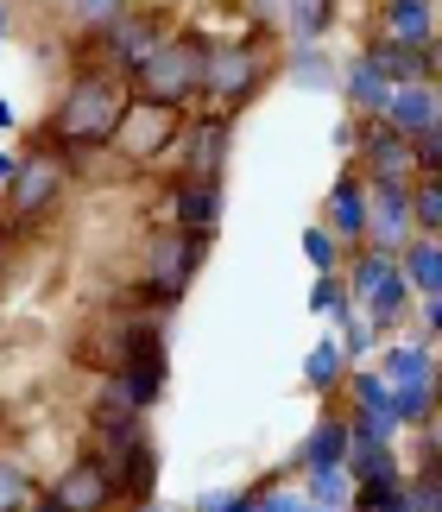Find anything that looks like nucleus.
I'll return each mask as SVG.
<instances>
[{
	"mask_svg": "<svg viewBox=\"0 0 442 512\" xmlns=\"http://www.w3.org/2000/svg\"><path fill=\"white\" fill-rule=\"evenodd\" d=\"M133 108V83L108 64H76L64 76V89H57V102L45 114V133H38V146H51L57 159H64L70 171L95 159V152L114 146L120 121H127Z\"/></svg>",
	"mask_w": 442,
	"mask_h": 512,
	"instance_id": "f257e3e1",
	"label": "nucleus"
},
{
	"mask_svg": "<svg viewBox=\"0 0 442 512\" xmlns=\"http://www.w3.org/2000/svg\"><path fill=\"white\" fill-rule=\"evenodd\" d=\"M152 354H171V317L146 310L133 291L114 298L108 310H95L83 323V336H76V367H89V373H114L127 361H152Z\"/></svg>",
	"mask_w": 442,
	"mask_h": 512,
	"instance_id": "f03ea898",
	"label": "nucleus"
},
{
	"mask_svg": "<svg viewBox=\"0 0 442 512\" xmlns=\"http://www.w3.org/2000/svg\"><path fill=\"white\" fill-rule=\"evenodd\" d=\"M209 253H215V234H190V228L158 222V228L146 234V247H139L133 298L146 304V310H165V317H171V310L190 298V285L203 279Z\"/></svg>",
	"mask_w": 442,
	"mask_h": 512,
	"instance_id": "7ed1b4c3",
	"label": "nucleus"
},
{
	"mask_svg": "<svg viewBox=\"0 0 442 512\" xmlns=\"http://www.w3.org/2000/svg\"><path fill=\"white\" fill-rule=\"evenodd\" d=\"M278 76V51L266 45V32H234V38H209L203 57V102L196 108H221L240 121V108H253L266 83Z\"/></svg>",
	"mask_w": 442,
	"mask_h": 512,
	"instance_id": "20e7f679",
	"label": "nucleus"
},
{
	"mask_svg": "<svg viewBox=\"0 0 442 512\" xmlns=\"http://www.w3.org/2000/svg\"><path fill=\"white\" fill-rule=\"evenodd\" d=\"M83 449L102 462V475H108V487H114L120 512L158 500V475H165V462H158V443H152V424H146V418L89 424V443H83Z\"/></svg>",
	"mask_w": 442,
	"mask_h": 512,
	"instance_id": "39448f33",
	"label": "nucleus"
},
{
	"mask_svg": "<svg viewBox=\"0 0 442 512\" xmlns=\"http://www.w3.org/2000/svg\"><path fill=\"white\" fill-rule=\"evenodd\" d=\"M203 57H209V38H203V32L171 26V32L152 45L146 64L127 76V83H133L139 102L171 108V114H190L196 102H203Z\"/></svg>",
	"mask_w": 442,
	"mask_h": 512,
	"instance_id": "423d86ee",
	"label": "nucleus"
},
{
	"mask_svg": "<svg viewBox=\"0 0 442 512\" xmlns=\"http://www.w3.org/2000/svg\"><path fill=\"white\" fill-rule=\"evenodd\" d=\"M70 165L57 159L51 146H26L19 152V165H13V177L0 184V241L7 234H32V228H45L57 209H64V196H70Z\"/></svg>",
	"mask_w": 442,
	"mask_h": 512,
	"instance_id": "0eeeda50",
	"label": "nucleus"
},
{
	"mask_svg": "<svg viewBox=\"0 0 442 512\" xmlns=\"http://www.w3.org/2000/svg\"><path fill=\"white\" fill-rule=\"evenodd\" d=\"M165 32H171V13L165 7H127L120 19H108L95 38H76V64H108L120 76H133Z\"/></svg>",
	"mask_w": 442,
	"mask_h": 512,
	"instance_id": "6e6552de",
	"label": "nucleus"
},
{
	"mask_svg": "<svg viewBox=\"0 0 442 512\" xmlns=\"http://www.w3.org/2000/svg\"><path fill=\"white\" fill-rule=\"evenodd\" d=\"M228 159H234V114L190 108L184 127H177L171 165L184 171V177H228Z\"/></svg>",
	"mask_w": 442,
	"mask_h": 512,
	"instance_id": "1a4fd4ad",
	"label": "nucleus"
},
{
	"mask_svg": "<svg viewBox=\"0 0 442 512\" xmlns=\"http://www.w3.org/2000/svg\"><path fill=\"white\" fill-rule=\"evenodd\" d=\"M221 215H228V184H221V177H184V171H171V184H165V222L171 228L215 234Z\"/></svg>",
	"mask_w": 442,
	"mask_h": 512,
	"instance_id": "9d476101",
	"label": "nucleus"
},
{
	"mask_svg": "<svg viewBox=\"0 0 442 512\" xmlns=\"http://www.w3.org/2000/svg\"><path fill=\"white\" fill-rule=\"evenodd\" d=\"M411 184H398V177H367V247L392 253L411 241Z\"/></svg>",
	"mask_w": 442,
	"mask_h": 512,
	"instance_id": "9b49d317",
	"label": "nucleus"
},
{
	"mask_svg": "<svg viewBox=\"0 0 442 512\" xmlns=\"http://www.w3.org/2000/svg\"><path fill=\"white\" fill-rule=\"evenodd\" d=\"M177 127H184V114L152 108V102H139V95H133V108H127V121H120V133H114V146H108V152H127V159H139V165L171 159Z\"/></svg>",
	"mask_w": 442,
	"mask_h": 512,
	"instance_id": "f8f14e48",
	"label": "nucleus"
},
{
	"mask_svg": "<svg viewBox=\"0 0 442 512\" xmlns=\"http://www.w3.org/2000/svg\"><path fill=\"white\" fill-rule=\"evenodd\" d=\"M348 165H354L360 177H398V184H411V177H417V165H411V140H405V133H392L386 121H360Z\"/></svg>",
	"mask_w": 442,
	"mask_h": 512,
	"instance_id": "ddd939ff",
	"label": "nucleus"
},
{
	"mask_svg": "<svg viewBox=\"0 0 442 512\" xmlns=\"http://www.w3.org/2000/svg\"><path fill=\"white\" fill-rule=\"evenodd\" d=\"M45 494H51L57 506H70V512H120L114 487H108V475H102V462H95L89 449H76V456L57 468Z\"/></svg>",
	"mask_w": 442,
	"mask_h": 512,
	"instance_id": "4468645a",
	"label": "nucleus"
},
{
	"mask_svg": "<svg viewBox=\"0 0 442 512\" xmlns=\"http://www.w3.org/2000/svg\"><path fill=\"white\" fill-rule=\"evenodd\" d=\"M348 411H341V399H323V411L310 418V430L297 437L291 449V475H304V468H341L348 462Z\"/></svg>",
	"mask_w": 442,
	"mask_h": 512,
	"instance_id": "2eb2a0df",
	"label": "nucleus"
},
{
	"mask_svg": "<svg viewBox=\"0 0 442 512\" xmlns=\"http://www.w3.org/2000/svg\"><path fill=\"white\" fill-rule=\"evenodd\" d=\"M323 228L341 241V253L367 241V177H360L348 159H341L335 184H329V196H323Z\"/></svg>",
	"mask_w": 442,
	"mask_h": 512,
	"instance_id": "dca6fc26",
	"label": "nucleus"
},
{
	"mask_svg": "<svg viewBox=\"0 0 442 512\" xmlns=\"http://www.w3.org/2000/svg\"><path fill=\"white\" fill-rule=\"evenodd\" d=\"M335 95H341V114H354V121H379V114H386L392 83L379 76V64H373L367 51H348V57H341V83H335Z\"/></svg>",
	"mask_w": 442,
	"mask_h": 512,
	"instance_id": "f3484780",
	"label": "nucleus"
},
{
	"mask_svg": "<svg viewBox=\"0 0 442 512\" xmlns=\"http://www.w3.org/2000/svg\"><path fill=\"white\" fill-rule=\"evenodd\" d=\"M373 367H379V380H386V386H405V380H430V367H436V342H430V336H424L417 323H405L398 336H386V342H379Z\"/></svg>",
	"mask_w": 442,
	"mask_h": 512,
	"instance_id": "a211bd4d",
	"label": "nucleus"
},
{
	"mask_svg": "<svg viewBox=\"0 0 442 512\" xmlns=\"http://www.w3.org/2000/svg\"><path fill=\"white\" fill-rule=\"evenodd\" d=\"M442 26V0H379L373 7V32L398 38V45H430Z\"/></svg>",
	"mask_w": 442,
	"mask_h": 512,
	"instance_id": "6ab92c4d",
	"label": "nucleus"
},
{
	"mask_svg": "<svg viewBox=\"0 0 442 512\" xmlns=\"http://www.w3.org/2000/svg\"><path fill=\"white\" fill-rule=\"evenodd\" d=\"M278 76H285L291 89H304V95H335L341 57L329 45H285V51H278Z\"/></svg>",
	"mask_w": 442,
	"mask_h": 512,
	"instance_id": "aec40b11",
	"label": "nucleus"
},
{
	"mask_svg": "<svg viewBox=\"0 0 442 512\" xmlns=\"http://www.w3.org/2000/svg\"><path fill=\"white\" fill-rule=\"evenodd\" d=\"M379 64V76L398 89V83H442L436 76V57H430V45H398V38H379V32H367V45H360Z\"/></svg>",
	"mask_w": 442,
	"mask_h": 512,
	"instance_id": "412c9836",
	"label": "nucleus"
},
{
	"mask_svg": "<svg viewBox=\"0 0 442 512\" xmlns=\"http://www.w3.org/2000/svg\"><path fill=\"white\" fill-rule=\"evenodd\" d=\"M411 310H417V291L405 285V272H398V260H392V266H386V279L367 291L360 317H367V323L379 329V342H386V336H398V329L411 323Z\"/></svg>",
	"mask_w": 442,
	"mask_h": 512,
	"instance_id": "4be33fe9",
	"label": "nucleus"
},
{
	"mask_svg": "<svg viewBox=\"0 0 442 512\" xmlns=\"http://www.w3.org/2000/svg\"><path fill=\"white\" fill-rule=\"evenodd\" d=\"M335 26H341V0H278L285 45H329Z\"/></svg>",
	"mask_w": 442,
	"mask_h": 512,
	"instance_id": "5701e85b",
	"label": "nucleus"
},
{
	"mask_svg": "<svg viewBox=\"0 0 442 512\" xmlns=\"http://www.w3.org/2000/svg\"><path fill=\"white\" fill-rule=\"evenodd\" d=\"M436 89L442 83H398L386 95V114H379V121L392 133H405V140H417L424 127H436Z\"/></svg>",
	"mask_w": 442,
	"mask_h": 512,
	"instance_id": "b1692460",
	"label": "nucleus"
},
{
	"mask_svg": "<svg viewBox=\"0 0 442 512\" xmlns=\"http://www.w3.org/2000/svg\"><path fill=\"white\" fill-rule=\"evenodd\" d=\"M348 348H341V336L335 329H323V336H316V348L304 354V392L310 399H335L341 392V380H348Z\"/></svg>",
	"mask_w": 442,
	"mask_h": 512,
	"instance_id": "393cba45",
	"label": "nucleus"
},
{
	"mask_svg": "<svg viewBox=\"0 0 442 512\" xmlns=\"http://www.w3.org/2000/svg\"><path fill=\"white\" fill-rule=\"evenodd\" d=\"M348 481H405V443H373V437H360L348 443Z\"/></svg>",
	"mask_w": 442,
	"mask_h": 512,
	"instance_id": "a878e982",
	"label": "nucleus"
},
{
	"mask_svg": "<svg viewBox=\"0 0 442 512\" xmlns=\"http://www.w3.org/2000/svg\"><path fill=\"white\" fill-rule=\"evenodd\" d=\"M398 272H405V285L417 291V298L442 291V241L436 234H411V241L398 247Z\"/></svg>",
	"mask_w": 442,
	"mask_h": 512,
	"instance_id": "bb28decb",
	"label": "nucleus"
},
{
	"mask_svg": "<svg viewBox=\"0 0 442 512\" xmlns=\"http://www.w3.org/2000/svg\"><path fill=\"white\" fill-rule=\"evenodd\" d=\"M310 317H323L329 329H341L348 317H360V304H354V291L341 272H316V285H310Z\"/></svg>",
	"mask_w": 442,
	"mask_h": 512,
	"instance_id": "cd10ccee",
	"label": "nucleus"
},
{
	"mask_svg": "<svg viewBox=\"0 0 442 512\" xmlns=\"http://www.w3.org/2000/svg\"><path fill=\"white\" fill-rule=\"evenodd\" d=\"M291 481L304 487V500H310V506H341V512H348V500H354L348 468H304V475H291Z\"/></svg>",
	"mask_w": 442,
	"mask_h": 512,
	"instance_id": "c85d7f7f",
	"label": "nucleus"
},
{
	"mask_svg": "<svg viewBox=\"0 0 442 512\" xmlns=\"http://www.w3.org/2000/svg\"><path fill=\"white\" fill-rule=\"evenodd\" d=\"M127 7H133V0H57V13H64V26L76 38H95L108 19H120Z\"/></svg>",
	"mask_w": 442,
	"mask_h": 512,
	"instance_id": "c756f323",
	"label": "nucleus"
},
{
	"mask_svg": "<svg viewBox=\"0 0 442 512\" xmlns=\"http://www.w3.org/2000/svg\"><path fill=\"white\" fill-rule=\"evenodd\" d=\"M392 411H398V424H405V430H430L436 424V392H430V380L392 386Z\"/></svg>",
	"mask_w": 442,
	"mask_h": 512,
	"instance_id": "7c9ffc66",
	"label": "nucleus"
},
{
	"mask_svg": "<svg viewBox=\"0 0 442 512\" xmlns=\"http://www.w3.org/2000/svg\"><path fill=\"white\" fill-rule=\"evenodd\" d=\"M38 500V481H32V468L13 456V449H0V512H26Z\"/></svg>",
	"mask_w": 442,
	"mask_h": 512,
	"instance_id": "2f4dec72",
	"label": "nucleus"
},
{
	"mask_svg": "<svg viewBox=\"0 0 442 512\" xmlns=\"http://www.w3.org/2000/svg\"><path fill=\"white\" fill-rule=\"evenodd\" d=\"M411 228L442 234V177H411Z\"/></svg>",
	"mask_w": 442,
	"mask_h": 512,
	"instance_id": "473e14b6",
	"label": "nucleus"
},
{
	"mask_svg": "<svg viewBox=\"0 0 442 512\" xmlns=\"http://www.w3.org/2000/svg\"><path fill=\"white\" fill-rule=\"evenodd\" d=\"M405 500H411V512H442V462L405 468Z\"/></svg>",
	"mask_w": 442,
	"mask_h": 512,
	"instance_id": "72a5a7b5",
	"label": "nucleus"
},
{
	"mask_svg": "<svg viewBox=\"0 0 442 512\" xmlns=\"http://www.w3.org/2000/svg\"><path fill=\"white\" fill-rule=\"evenodd\" d=\"M348 512H411L405 481H360L354 500H348Z\"/></svg>",
	"mask_w": 442,
	"mask_h": 512,
	"instance_id": "f704fd0d",
	"label": "nucleus"
},
{
	"mask_svg": "<svg viewBox=\"0 0 442 512\" xmlns=\"http://www.w3.org/2000/svg\"><path fill=\"white\" fill-rule=\"evenodd\" d=\"M253 512H310V500H304V487H285V475H272V481H259L253 487Z\"/></svg>",
	"mask_w": 442,
	"mask_h": 512,
	"instance_id": "c9c22d12",
	"label": "nucleus"
},
{
	"mask_svg": "<svg viewBox=\"0 0 442 512\" xmlns=\"http://www.w3.org/2000/svg\"><path fill=\"white\" fill-rule=\"evenodd\" d=\"M304 260H310V272H341V260H348V253H341V241H335L323 222H310V228H304Z\"/></svg>",
	"mask_w": 442,
	"mask_h": 512,
	"instance_id": "e433bc0d",
	"label": "nucleus"
},
{
	"mask_svg": "<svg viewBox=\"0 0 442 512\" xmlns=\"http://www.w3.org/2000/svg\"><path fill=\"white\" fill-rule=\"evenodd\" d=\"M335 336H341V348H348V361H354V367H367L373 354H379V329H373L367 317H348V323L335 329Z\"/></svg>",
	"mask_w": 442,
	"mask_h": 512,
	"instance_id": "4c0bfd02",
	"label": "nucleus"
},
{
	"mask_svg": "<svg viewBox=\"0 0 442 512\" xmlns=\"http://www.w3.org/2000/svg\"><path fill=\"white\" fill-rule=\"evenodd\" d=\"M411 165H417V177H442V121L411 140Z\"/></svg>",
	"mask_w": 442,
	"mask_h": 512,
	"instance_id": "58836bf2",
	"label": "nucleus"
},
{
	"mask_svg": "<svg viewBox=\"0 0 442 512\" xmlns=\"http://www.w3.org/2000/svg\"><path fill=\"white\" fill-rule=\"evenodd\" d=\"M411 323L424 329V336L442 348V291H430V298H417V310H411Z\"/></svg>",
	"mask_w": 442,
	"mask_h": 512,
	"instance_id": "ea45409f",
	"label": "nucleus"
},
{
	"mask_svg": "<svg viewBox=\"0 0 442 512\" xmlns=\"http://www.w3.org/2000/svg\"><path fill=\"white\" fill-rule=\"evenodd\" d=\"M354 133H360V121H354V114H335V127H329V146L341 152V159L354 152Z\"/></svg>",
	"mask_w": 442,
	"mask_h": 512,
	"instance_id": "a19ab883",
	"label": "nucleus"
},
{
	"mask_svg": "<svg viewBox=\"0 0 442 512\" xmlns=\"http://www.w3.org/2000/svg\"><path fill=\"white\" fill-rule=\"evenodd\" d=\"M26 512H70V506H57V500H51V494H45V487H38V500H32V506H26Z\"/></svg>",
	"mask_w": 442,
	"mask_h": 512,
	"instance_id": "79ce46f5",
	"label": "nucleus"
},
{
	"mask_svg": "<svg viewBox=\"0 0 442 512\" xmlns=\"http://www.w3.org/2000/svg\"><path fill=\"white\" fill-rule=\"evenodd\" d=\"M430 392H436V411H442V354H436V367H430Z\"/></svg>",
	"mask_w": 442,
	"mask_h": 512,
	"instance_id": "37998d69",
	"label": "nucleus"
},
{
	"mask_svg": "<svg viewBox=\"0 0 442 512\" xmlns=\"http://www.w3.org/2000/svg\"><path fill=\"white\" fill-rule=\"evenodd\" d=\"M13 165H19V152H0V184L13 177Z\"/></svg>",
	"mask_w": 442,
	"mask_h": 512,
	"instance_id": "c03bdc74",
	"label": "nucleus"
},
{
	"mask_svg": "<svg viewBox=\"0 0 442 512\" xmlns=\"http://www.w3.org/2000/svg\"><path fill=\"white\" fill-rule=\"evenodd\" d=\"M0 133H13V102L0 95Z\"/></svg>",
	"mask_w": 442,
	"mask_h": 512,
	"instance_id": "a18cd8bd",
	"label": "nucleus"
},
{
	"mask_svg": "<svg viewBox=\"0 0 442 512\" xmlns=\"http://www.w3.org/2000/svg\"><path fill=\"white\" fill-rule=\"evenodd\" d=\"M430 57H436V76H442V26H436V38H430Z\"/></svg>",
	"mask_w": 442,
	"mask_h": 512,
	"instance_id": "49530a36",
	"label": "nucleus"
},
{
	"mask_svg": "<svg viewBox=\"0 0 442 512\" xmlns=\"http://www.w3.org/2000/svg\"><path fill=\"white\" fill-rule=\"evenodd\" d=\"M430 443H436V456H442V411H436V424H430Z\"/></svg>",
	"mask_w": 442,
	"mask_h": 512,
	"instance_id": "de8ad7c7",
	"label": "nucleus"
},
{
	"mask_svg": "<svg viewBox=\"0 0 442 512\" xmlns=\"http://www.w3.org/2000/svg\"><path fill=\"white\" fill-rule=\"evenodd\" d=\"M127 512H171V506H158V500H146V506H127Z\"/></svg>",
	"mask_w": 442,
	"mask_h": 512,
	"instance_id": "09e8293b",
	"label": "nucleus"
},
{
	"mask_svg": "<svg viewBox=\"0 0 442 512\" xmlns=\"http://www.w3.org/2000/svg\"><path fill=\"white\" fill-rule=\"evenodd\" d=\"M0 26H13V7H7V0H0Z\"/></svg>",
	"mask_w": 442,
	"mask_h": 512,
	"instance_id": "8fccbe9b",
	"label": "nucleus"
},
{
	"mask_svg": "<svg viewBox=\"0 0 442 512\" xmlns=\"http://www.w3.org/2000/svg\"><path fill=\"white\" fill-rule=\"evenodd\" d=\"M0 279H7V241H0Z\"/></svg>",
	"mask_w": 442,
	"mask_h": 512,
	"instance_id": "3c124183",
	"label": "nucleus"
},
{
	"mask_svg": "<svg viewBox=\"0 0 442 512\" xmlns=\"http://www.w3.org/2000/svg\"><path fill=\"white\" fill-rule=\"evenodd\" d=\"M436 121H442V89H436Z\"/></svg>",
	"mask_w": 442,
	"mask_h": 512,
	"instance_id": "603ef678",
	"label": "nucleus"
},
{
	"mask_svg": "<svg viewBox=\"0 0 442 512\" xmlns=\"http://www.w3.org/2000/svg\"><path fill=\"white\" fill-rule=\"evenodd\" d=\"M310 512H341V506H310Z\"/></svg>",
	"mask_w": 442,
	"mask_h": 512,
	"instance_id": "864d4df0",
	"label": "nucleus"
},
{
	"mask_svg": "<svg viewBox=\"0 0 442 512\" xmlns=\"http://www.w3.org/2000/svg\"><path fill=\"white\" fill-rule=\"evenodd\" d=\"M7 32H13V26H0V45H7Z\"/></svg>",
	"mask_w": 442,
	"mask_h": 512,
	"instance_id": "5fc2aeb1",
	"label": "nucleus"
}]
</instances>
